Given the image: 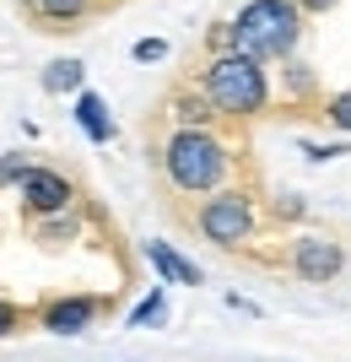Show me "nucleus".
<instances>
[{
    "instance_id": "f257e3e1",
    "label": "nucleus",
    "mask_w": 351,
    "mask_h": 362,
    "mask_svg": "<svg viewBox=\"0 0 351 362\" xmlns=\"http://www.w3.org/2000/svg\"><path fill=\"white\" fill-rule=\"evenodd\" d=\"M238 44L244 54L254 60H275V54H292L297 44V33H303V16L292 0H249L244 11H238Z\"/></svg>"
},
{
    "instance_id": "f03ea898",
    "label": "nucleus",
    "mask_w": 351,
    "mask_h": 362,
    "mask_svg": "<svg viewBox=\"0 0 351 362\" xmlns=\"http://www.w3.org/2000/svg\"><path fill=\"white\" fill-rule=\"evenodd\" d=\"M206 98L222 114H260L265 108V71L254 65V54H222L206 71Z\"/></svg>"
},
{
    "instance_id": "7ed1b4c3",
    "label": "nucleus",
    "mask_w": 351,
    "mask_h": 362,
    "mask_svg": "<svg viewBox=\"0 0 351 362\" xmlns=\"http://www.w3.org/2000/svg\"><path fill=\"white\" fill-rule=\"evenodd\" d=\"M168 173L179 189H211L222 173H227V151L216 146L211 136H200V130H179V136L168 141Z\"/></svg>"
},
{
    "instance_id": "20e7f679",
    "label": "nucleus",
    "mask_w": 351,
    "mask_h": 362,
    "mask_svg": "<svg viewBox=\"0 0 351 362\" xmlns=\"http://www.w3.org/2000/svg\"><path fill=\"white\" fill-rule=\"evenodd\" d=\"M249 227H254V211H249V200L244 195H216L206 211H200V233L211 243H244L249 238Z\"/></svg>"
},
{
    "instance_id": "39448f33",
    "label": "nucleus",
    "mask_w": 351,
    "mask_h": 362,
    "mask_svg": "<svg viewBox=\"0 0 351 362\" xmlns=\"http://www.w3.org/2000/svg\"><path fill=\"white\" fill-rule=\"evenodd\" d=\"M292 265H297L303 281H330V276L340 271V243H330V238H297Z\"/></svg>"
},
{
    "instance_id": "423d86ee",
    "label": "nucleus",
    "mask_w": 351,
    "mask_h": 362,
    "mask_svg": "<svg viewBox=\"0 0 351 362\" xmlns=\"http://www.w3.org/2000/svg\"><path fill=\"white\" fill-rule=\"evenodd\" d=\"M22 195H28L32 211H65V200H71V184H65L60 173L28 168V173H22Z\"/></svg>"
},
{
    "instance_id": "0eeeda50",
    "label": "nucleus",
    "mask_w": 351,
    "mask_h": 362,
    "mask_svg": "<svg viewBox=\"0 0 351 362\" xmlns=\"http://www.w3.org/2000/svg\"><path fill=\"white\" fill-rule=\"evenodd\" d=\"M97 314V303H87V298H71V303H49L44 308V330H54V335H76V330H87V319Z\"/></svg>"
},
{
    "instance_id": "6e6552de",
    "label": "nucleus",
    "mask_w": 351,
    "mask_h": 362,
    "mask_svg": "<svg viewBox=\"0 0 351 362\" xmlns=\"http://www.w3.org/2000/svg\"><path fill=\"white\" fill-rule=\"evenodd\" d=\"M146 259H152V265L168 276V281H179V287H200V271L189 265V259L173 255V243H146Z\"/></svg>"
},
{
    "instance_id": "1a4fd4ad",
    "label": "nucleus",
    "mask_w": 351,
    "mask_h": 362,
    "mask_svg": "<svg viewBox=\"0 0 351 362\" xmlns=\"http://www.w3.org/2000/svg\"><path fill=\"white\" fill-rule=\"evenodd\" d=\"M76 119H81V130H87L92 141H108V114H103V103H97L92 92L76 103Z\"/></svg>"
},
{
    "instance_id": "9d476101",
    "label": "nucleus",
    "mask_w": 351,
    "mask_h": 362,
    "mask_svg": "<svg viewBox=\"0 0 351 362\" xmlns=\"http://www.w3.org/2000/svg\"><path fill=\"white\" fill-rule=\"evenodd\" d=\"M44 87H49V92L81 87V60H54V65H49V76H44Z\"/></svg>"
},
{
    "instance_id": "9b49d317",
    "label": "nucleus",
    "mask_w": 351,
    "mask_h": 362,
    "mask_svg": "<svg viewBox=\"0 0 351 362\" xmlns=\"http://www.w3.org/2000/svg\"><path fill=\"white\" fill-rule=\"evenodd\" d=\"M38 11H44L49 22H71V16L87 11V0H38Z\"/></svg>"
},
{
    "instance_id": "f8f14e48",
    "label": "nucleus",
    "mask_w": 351,
    "mask_h": 362,
    "mask_svg": "<svg viewBox=\"0 0 351 362\" xmlns=\"http://www.w3.org/2000/svg\"><path fill=\"white\" fill-rule=\"evenodd\" d=\"M330 119H335L340 130H351V92H340L335 103H330Z\"/></svg>"
},
{
    "instance_id": "ddd939ff",
    "label": "nucleus",
    "mask_w": 351,
    "mask_h": 362,
    "mask_svg": "<svg viewBox=\"0 0 351 362\" xmlns=\"http://www.w3.org/2000/svg\"><path fill=\"white\" fill-rule=\"evenodd\" d=\"M152 319H162V298H157V292L136 308V325H152Z\"/></svg>"
},
{
    "instance_id": "4468645a",
    "label": "nucleus",
    "mask_w": 351,
    "mask_h": 362,
    "mask_svg": "<svg viewBox=\"0 0 351 362\" xmlns=\"http://www.w3.org/2000/svg\"><path fill=\"white\" fill-rule=\"evenodd\" d=\"M16 325H22V314H16L11 303H0V335H11V330H16Z\"/></svg>"
},
{
    "instance_id": "2eb2a0df",
    "label": "nucleus",
    "mask_w": 351,
    "mask_h": 362,
    "mask_svg": "<svg viewBox=\"0 0 351 362\" xmlns=\"http://www.w3.org/2000/svg\"><path fill=\"white\" fill-rule=\"evenodd\" d=\"M157 54H162V44H157V38H146V44H136V60H157Z\"/></svg>"
},
{
    "instance_id": "dca6fc26",
    "label": "nucleus",
    "mask_w": 351,
    "mask_h": 362,
    "mask_svg": "<svg viewBox=\"0 0 351 362\" xmlns=\"http://www.w3.org/2000/svg\"><path fill=\"white\" fill-rule=\"evenodd\" d=\"M16 173H28V168L16 163V157H11V163H0V184H6V179H16Z\"/></svg>"
},
{
    "instance_id": "f3484780",
    "label": "nucleus",
    "mask_w": 351,
    "mask_h": 362,
    "mask_svg": "<svg viewBox=\"0 0 351 362\" xmlns=\"http://www.w3.org/2000/svg\"><path fill=\"white\" fill-rule=\"evenodd\" d=\"M335 0H303V11H330Z\"/></svg>"
}]
</instances>
